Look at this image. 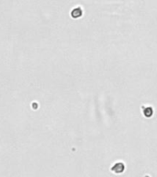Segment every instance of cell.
I'll use <instances>...</instances> for the list:
<instances>
[{"instance_id": "obj_2", "label": "cell", "mask_w": 157, "mask_h": 177, "mask_svg": "<svg viewBox=\"0 0 157 177\" xmlns=\"http://www.w3.org/2000/svg\"><path fill=\"white\" fill-rule=\"evenodd\" d=\"M141 113L145 118H151L153 115V108L151 105L144 104L141 106Z\"/></svg>"}, {"instance_id": "obj_3", "label": "cell", "mask_w": 157, "mask_h": 177, "mask_svg": "<svg viewBox=\"0 0 157 177\" xmlns=\"http://www.w3.org/2000/svg\"><path fill=\"white\" fill-rule=\"evenodd\" d=\"M82 14H83V10L81 9V8H76L74 9L71 12V16L74 18V19H78L82 16Z\"/></svg>"}, {"instance_id": "obj_1", "label": "cell", "mask_w": 157, "mask_h": 177, "mask_svg": "<svg viewBox=\"0 0 157 177\" xmlns=\"http://www.w3.org/2000/svg\"><path fill=\"white\" fill-rule=\"evenodd\" d=\"M111 173L115 174H121L125 172V164L123 161H116L110 167Z\"/></svg>"}]
</instances>
